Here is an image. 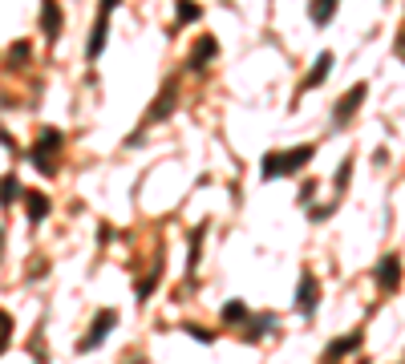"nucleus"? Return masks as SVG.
<instances>
[{
  "label": "nucleus",
  "mask_w": 405,
  "mask_h": 364,
  "mask_svg": "<svg viewBox=\"0 0 405 364\" xmlns=\"http://www.w3.org/2000/svg\"><path fill=\"white\" fill-rule=\"evenodd\" d=\"M312 158V146H296L288 154H268L264 158V179H276V174H292L296 166H304Z\"/></svg>",
  "instance_id": "1"
},
{
  "label": "nucleus",
  "mask_w": 405,
  "mask_h": 364,
  "mask_svg": "<svg viewBox=\"0 0 405 364\" xmlns=\"http://www.w3.org/2000/svg\"><path fill=\"white\" fill-rule=\"evenodd\" d=\"M57 146H61V134H57V130H45V134H41V142H37V150H32V162H37V170H41V174H49V170H53V166H49V150H57Z\"/></svg>",
  "instance_id": "2"
},
{
  "label": "nucleus",
  "mask_w": 405,
  "mask_h": 364,
  "mask_svg": "<svg viewBox=\"0 0 405 364\" xmlns=\"http://www.w3.org/2000/svg\"><path fill=\"white\" fill-rule=\"evenodd\" d=\"M110 324H118V316H114V312H101V316L94 320V332L81 340V348H97V344H101V336L110 332Z\"/></svg>",
  "instance_id": "3"
},
{
  "label": "nucleus",
  "mask_w": 405,
  "mask_h": 364,
  "mask_svg": "<svg viewBox=\"0 0 405 364\" xmlns=\"http://www.w3.org/2000/svg\"><path fill=\"white\" fill-rule=\"evenodd\" d=\"M397 272H402V263H397V255H389V259H381V267H377V283H381V287H393V283H397Z\"/></svg>",
  "instance_id": "4"
},
{
  "label": "nucleus",
  "mask_w": 405,
  "mask_h": 364,
  "mask_svg": "<svg viewBox=\"0 0 405 364\" xmlns=\"http://www.w3.org/2000/svg\"><path fill=\"white\" fill-rule=\"evenodd\" d=\"M296 307H300V312H316V279H312V275L300 279V300H296Z\"/></svg>",
  "instance_id": "5"
},
{
  "label": "nucleus",
  "mask_w": 405,
  "mask_h": 364,
  "mask_svg": "<svg viewBox=\"0 0 405 364\" xmlns=\"http://www.w3.org/2000/svg\"><path fill=\"white\" fill-rule=\"evenodd\" d=\"M333 8H337V0H312L308 17L316 21V25H328V21H333Z\"/></svg>",
  "instance_id": "6"
},
{
  "label": "nucleus",
  "mask_w": 405,
  "mask_h": 364,
  "mask_svg": "<svg viewBox=\"0 0 405 364\" xmlns=\"http://www.w3.org/2000/svg\"><path fill=\"white\" fill-rule=\"evenodd\" d=\"M361 97H365V85H357V90L344 97V105H337V121H348L357 114V105H361Z\"/></svg>",
  "instance_id": "7"
},
{
  "label": "nucleus",
  "mask_w": 405,
  "mask_h": 364,
  "mask_svg": "<svg viewBox=\"0 0 405 364\" xmlns=\"http://www.w3.org/2000/svg\"><path fill=\"white\" fill-rule=\"evenodd\" d=\"M207 57H215V41H211V37H203V41H199V49H195V57H190V69H199Z\"/></svg>",
  "instance_id": "8"
},
{
  "label": "nucleus",
  "mask_w": 405,
  "mask_h": 364,
  "mask_svg": "<svg viewBox=\"0 0 405 364\" xmlns=\"http://www.w3.org/2000/svg\"><path fill=\"white\" fill-rule=\"evenodd\" d=\"M328 65H333V53H320V57H316V69H312V77H308V85H320V81L328 77Z\"/></svg>",
  "instance_id": "9"
},
{
  "label": "nucleus",
  "mask_w": 405,
  "mask_h": 364,
  "mask_svg": "<svg viewBox=\"0 0 405 364\" xmlns=\"http://www.w3.org/2000/svg\"><path fill=\"white\" fill-rule=\"evenodd\" d=\"M357 344H361V336H348V340H333V344H328V352H324V356H328V361H333V356H341V352H353V348H357Z\"/></svg>",
  "instance_id": "10"
},
{
  "label": "nucleus",
  "mask_w": 405,
  "mask_h": 364,
  "mask_svg": "<svg viewBox=\"0 0 405 364\" xmlns=\"http://www.w3.org/2000/svg\"><path fill=\"white\" fill-rule=\"evenodd\" d=\"M57 29H61V17H57V4L49 0V4H45V32L57 37Z\"/></svg>",
  "instance_id": "11"
},
{
  "label": "nucleus",
  "mask_w": 405,
  "mask_h": 364,
  "mask_svg": "<svg viewBox=\"0 0 405 364\" xmlns=\"http://www.w3.org/2000/svg\"><path fill=\"white\" fill-rule=\"evenodd\" d=\"M45 207H49V203H45L41 194H29V219H32V223H37V219L45 214Z\"/></svg>",
  "instance_id": "12"
},
{
  "label": "nucleus",
  "mask_w": 405,
  "mask_h": 364,
  "mask_svg": "<svg viewBox=\"0 0 405 364\" xmlns=\"http://www.w3.org/2000/svg\"><path fill=\"white\" fill-rule=\"evenodd\" d=\"M179 4H183V8H179V21H195V17H199V8H195L190 0H179Z\"/></svg>",
  "instance_id": "13"
},
{
  "label": "nucleus",
  "mask_w": 405,
  "mask_h": 364,
  "mask_svg": "<svg viewBox=\"0 0 405 364\" xmlns=\"http://www.w3.org/2000/svg\"><path fill=\"white\" fill-rule=\"evenodd\" d=\"M223 316H227V320H239V316H248V307H244V303H227Z\"/></svg>",
  "instance_id": "14"
},
{
  "label": "nucleus",
  "mask_w": 405,
  "mask_h": 364,
  "mask_svg": "<svg viewBox=\"0 0 405 364\" xmlns=\"http://www.w3.org/2000/svg\"><path fill=\"white\" fill-rule=\"evenodd\" d=\"M114 4H118V0H101V12L110 17V8H114Z\"/></svg>",
  "instance_id": "15"
}]
</instances>
